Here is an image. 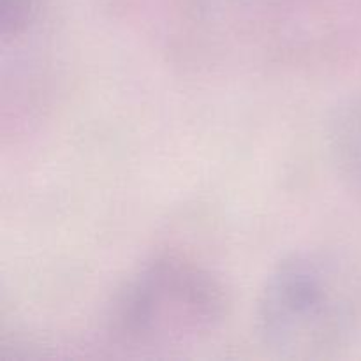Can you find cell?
Returning <instances> with one entry per match:
<instances>
[{"label": "cell", "instance_id": "cell-1", "mask_svg": "<svg viewBox=\"0 0 361 361\" xmlns=\"http://www.w3.org/2000/svg\"><path fill=\"white\" fill-rule=\"evenodd\" d=\"M254 317L257 337L277 356L330 358L348 348L358 331L360 286L335 254L296 250L267 275Z\"/></svg>", "mask_w": 361, "mask_h": 361}, {"label": "cell", "instance_id": "cell-2", "mask_svg": "<svg viewBox=\"0 0 361 361\" xmlns=\"http://www.w3.org/2000/svg\"><path fill=\"white\" fill-rule=\"evenodd\" d=\"M229 309L226 286L180 252H161L134 268L108 309V331L129 348H173L210 337Z\"/></svg>", "mask_w": 361, "mask_h": 361}, {"label": "cell", "instance_id": "cell-3", "mask_svg": "<svg viewBox=\"0 0 361 361\" xmlns=\"http://www.w3.org/2000/svg\"><path fill=\"white\" fill-rule=\"evenodd\" d=\"M326 145L338 171L361 185V94L344 99L330 113Z\"/></svg>", "mask_w": 361, "mask_h": 361}, {"label": "cell", "instance_id": "cell-4", "mask_svg": "<svg viewBox=\"0 0 361 361\" xmlns=\"http://www.w3.org/2000/svg\"><path fill=\"white\" fill-rule=\"evenodd\" d=\"M46 11V0H0V39L4 44L23 41Z\"/></svg>", "mask_w": 361, "mask_h": 361}]
</instances>
